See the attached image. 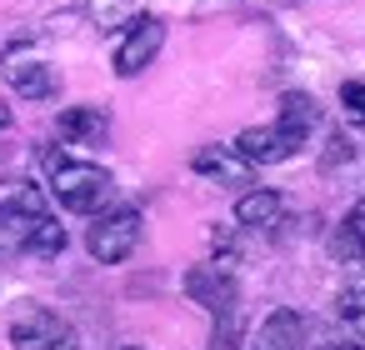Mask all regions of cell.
I'll use <instances>...</instances> for the list:
<instances>
[{
  "mask_svg": "<svg viewBox=\"0 0 365 350\" xmlns=\"http://www.w3.org/2000/svg\"><path fill=\"white\" fill-rule=\"evenodd\" d=\"M315 120H320V105H315L305 91H285V96H280V115H275L270 125L240 130V135H235V150H240L250 165H280V160H290V155L310 140Z\"/></svg>",
  "mask_w": 365,
  "mask_h": 350,
  "instance_id": "obj_1",
  "label": "cell"
},
{
  "mask_svg": "<svg viewBox=\"0 0 365 350\" xmlns=\"http://www.w3.org/2000/svg\"><path fill=\"white\" fill-rule=\"evenodd\" d=\"M46 165H51V195L71 215H101V205L115 195V180H110L106 165L66 160V155H46Z\"/></svg>",
  "mask_w": 365,
  "mask_h": 350,
  "instance_id": "obj_2",
  "label": "cell"
},
{
  "mask_svg": "<svg viewBox=\"0 0 365 350\" xmlns=\"http://www.w3.org/2000/svg\"><path fill=\"white\" fill-rule=\"evenodd\" d=\"M185 295L215 315V345L225 350L235 340V315H240V285L225 265H190L185 270Z\"/></svg>",
  "mask_w": 365,
  "mask_h": 350,
  "instance_id": "obj_3",
  "label": "cell"
},
{
  "mask_svg": "<svg viewBox=\"0 0 365 350\" xmlns=\"http://www.w3.org/2000/svg\"><path fill=\"white\" fill-rule=\"evenodd\" d=\"M140 210L135 205H120V210H106V215H96V225L86 230V250H91V260H101V265H120V260H130L135 255V245H140Z\"/></svg>",
  "mask_w": 365,
  "mask_h": 350,
  "instance_id": "obj_4",
  "label": "cell"
},
{
  "mask_svg": "<svg viewBox=\"0 0 365 350\" xmlns=\"http://www.w3.org/2000/svg\"><path fill=\"white\" fill-rule=\"evenodd\" d=\"M11 345L16 350H81V335L71 320H61L46 305H26L11 320Z\"/></svg>",
  "mask_w": 365,
  "mask_h": 350,
  "instance_id": "obj_5",
  "label": "cell"
},
{
  "mask_svg": "<svg viewBox=\"0 0 365 350\" xmlns=\"http://www.w3.org/2000/svg\"><path fill=\"white\" fill-rule=\"evenodd\" d=\"M41 215H46V195H41L36 185H21L16 195L0 200V255L26 250V245H31V230H36Z\"/></svg>",
  "mask_w": 365,
  "mask_h": 350,
  "instance_id": "obj_6",
  "label": "cell"
},
{
  "mask_svg": "<svg viewBox=\"0 0 365 350\" xmlns=\"http://www.w3.org/2000/svg\"><path fill=\"white\" fill-rule=\"evenodd\" d=\"M160 46H165V21H160V16H135V21L125 26V41L115 46V76H120V81L140 76V71L160 56Z\"/></svg>",
  "mask_w": 365,
  "mask_h": 350,
  "instance_id": "obj_7",
  "label": "cell"
},
{
  "mask_svg": "<svg viewBox=\"0 0 365 350\" xmlns=\"http://www.w3.org/2000/svg\"><path fill=\"white\" fill-rule=\"evenodd\" d=\"M190 170L195 175H205L210 185H225V190H245L250 185V160L235 150V145H200L195 155H190Z\"/></svg>",
  "mask_w": 365,
  "mask_h": 350,
  "instance_id": "obj_8",
  "label": "cell"
},
{
  "mask_svg": "<svg viewBox=\"0 0 365 350\" xmlns=\"http://www.w3.org/2000/svg\"><path fill=\"white\" fill-rule=\"evenodd\" d=\"M6 86H11L21 101H51V96L61 91L56 71H51L41 56H26V51H16V56L6 61Z\"/></svg>",
  "mask_w": 365,
  "mask_h": 350,
  "instance_id": "obj_9",
  "label": "cell"
},
{
  "mask_svg": "<svg viewBox=\"0 0 365 350\" xmlns=\"http://www.w3.org/2000/svg\"><path fill=\"white\" fill-rule=\"evenodd\" d=\"M56 130H61V140H71V145H101V140L110 135V115H106L101 105H71V110H61Z\"/></svg>",
  "mask_w": 365,
  "mask_h": 350,
  "instance_id": "obj_10",
  "label": "cell"
},
{
  "mask_svg": "<svg viewBox=\"0 0 365 350\" xmlns=\"http://www.w3.org/2000/svg\"><path fill=\"white\" fill-rule=\"evenodd\" d=\"M255 350H305V315L300 310H270L265 325H260V340Z\"/></svg>",
  "mask_w": 365,
  "mask_h": 350,
  "instance_id": "obj_11",
  "label": "cell"
},
{
  "mask_svg": "<svg viewBox=\"0 0 365 350\" xmlns=\"http://www.w3.org/2000/svg\"><path fill=\"white\" fill-rule=\"evenodd\" d=\"M280 210H285V200H280L275 190H245V195L235 200V220H240L245 230H265V225H275Z\"/></svg>",
  "mask_w": 365,
  "mask_h": 350,
  "instance_id": "obj_12",
  "label": "cell"
},
{
  "mask_svg": "<svg viewBox=\"0 0 365 350\" xmlns=\"http://www.w3.org/2000/svg\"><path fill=\"white\" fill-rule=\"evenodd\" d=\"M86 16H91V26H96V31H120V26H130V21H135L130 0H86Z\"/></svg>",
  "mask_w": 365,
  "mask_h": 350,
  "instance_id": "obj_13",
  "label": "cell"
},
{
  "mask_svg": "<svg viewBox=\"0 0 365 350\" xmlns=\"http://www.w3.org/2000/svg\"><path fill=\"white\" fill-rule=\"evenodd\" d=\"M31 255H61L66 250V225L46 210L41 220H36V230H31V245H26Z\"/></svg>",
  "mask_w": 365,
  "mask_h": 350,
  "instance_id": "obj_14",
  "label": "cell"
},
{
  "mask_svg": "<svg viewBox=\"0 0 365 350\" xmlns=\"http://www.w3.org/2000/svg\"><path fill=\"white\" fill-rule=\"evenodd\" d=\"M335 315L345 320L350 340H360V345H365V290H360V285L340 290V300H335Z\"/></svg>",
  "mask_w": 365,
  "mask_h": 350,
  "instance_id": "obj_15",
  "label": "cell"
},
{
  "mask_svg": "<svg viewBox=\"0 0 365 350\" xmlns=\"http://www.w3.org/2000/svg\"><path fill=\"white\" fill-rule=\"evenodd\" d=\"M335 250H345L350 260H365V200L345 215V225H340V240H335Z\"/></svg>",
  "mask_w": 365,
  "mask_h": 350,
  "instance_id": "obj_16",
  "label": "cell"
},
{
  "mask_svg": "<svg viewBox=\"0 0 365 350\" xmlns=\"http://www.w3.org/2000/svg\"><path fill=\"white\" fill-rule=\"evenodd\" d=\"M340 105L350 120H365V81H345L340 86Z\"/></svg>",
  "mask_w": 365,
  "mask_h": 350,
  "instance_id": "obj_17",
  "label": "cell"
},
{
  "mask_svg": "<svg viewBox=\"0 0 365 350\" xmlns=\"http://www.w3.org/2000/svg\"><path fill=\"white\" fill-rule=\"evenodd\" d=\"M335 160H340V165H345V160H350V140H345V135H330V155H325V160H320V165H325V170H330V165H335Z\"/></svg>",
  "mask_w": 365,
  "mask_h": 350,
  "instance_id": "obj_18",
  "label": "cell"
},
{
  "mask_svg": "<svg viewBox=\"0 0 365 350\" xmlns=\"http://www.w3.org/2000/svg\"><path fill=\"white\" fill-rule=\"evenodd\" d=\"M320 350H365V345H360V340H325Z\"/></svg>",
  "mask_w": 365,
  "mask_h": 350,
  "instance_id": "obj_19",
  "label": "cell"
},
{
  "mask_svg": "<svg viewBox=\"0 0 365 350\" xmlns=\"http://www.w3.org/2000/svg\"><path fill=\"white\" fill-rule=\"evenodd\" d=\"M6 125H11V110H6V105H0V130H6Z\"/></svg>",
  "mask_w": 365,
  "mask_h": 350,
  "instance_id": "obj_20",
  "label": "cell"
},
{
  "mask_svg": "<svg viewBox=\"0 0 365 350\" xmlns=\"http://www.w3.org/2000/svg\"><path fill=\"white\" fill-rule=\"evenodd\" d=\"M125 350H140V345H125Z\"/></svg>",
  "mask_w": 365,
  "mask_h": 350,
  "instance_id": "obj_21",
  "label": "cell"
}]
</instances>
